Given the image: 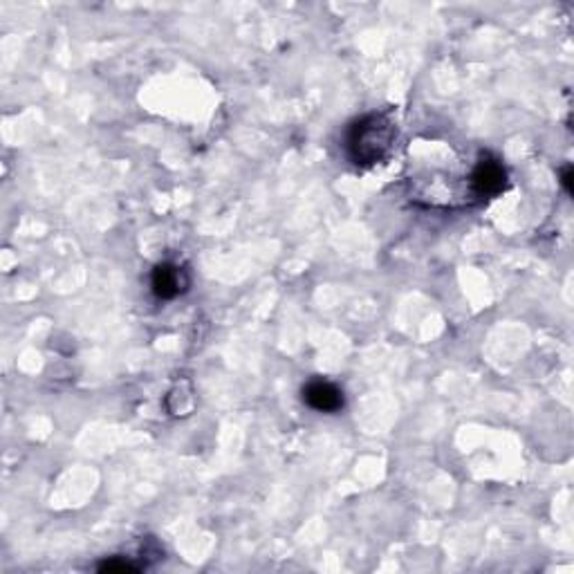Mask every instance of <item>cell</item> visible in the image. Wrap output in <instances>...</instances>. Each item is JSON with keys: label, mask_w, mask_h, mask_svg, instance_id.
I'll use <instances>...</instances> for the list:
<instances>
[{"label": "cell", "mask_w": 574, "mask_h": 574, "mask_svg": "<svg viewBox=\"0 0 574 574\" xmlns=\"http://www.w3.org/2000/svg\"><path fill=\"white\" fill-rule=\"evenodd\" d=\"M395 142V124L386 113H372L354 121L345 137V148L354 165L371 166L384 160Z\"/></svg>", "instance_id": "1"}, {"label": "cell", "mask_w": 574, "mask_h": 574, "mask_svg": "<svg viewBox=\"0 0 574 574\" xmlns=\"http://www.w3.org/2000/svg\"><path fill=\"white\" fill-rule=\"evenodd\" d=\"M505 186V169H503L501 162L492 160V157L480 160L478 166L471 173V191H474V195H478V198H492V195H498Z\"/></svg>", "instance_id": "2"}, {"label": "cell", "mask_w": 574, "mask_h": 574, "mask_svg": "<svg viewBox=\"0 0 574 574\" xmlns=\"http://www.w3.org/2000/svg\"><path fill=\"white\" fill-rule=\"evenodd\" d=\"M303 400H306L307 406L321 410V413H337L339 409H343V393L330 381H310L303 389Z\"/></svg>", "instance_id": "3"}, {"label": "cell", "mask_w": 574, "mask_h": 574, "mask_svg": "<svg viewBox=\"0 0 574 574\" xmlns=\"http://www.w3.org/2000/svg\"><path fill=\"white\" fill-rule=\"evenodd\" d=\"M151 286H153V292H155L160 298H175L177 294L184 292L186 286H189V281H186L184 272H182L177 265L162 263L153 269Z\"/></svg>", "instance_id": "4"}, {"label": "cell", "mask_w": 574, "mask_h": 574, "mask_svg": "<svg viewBox=\"0 0 574 574\" xmlns=\"http://www.w3.org/2000/svg\"><path fill=\"white\" fill-rule=\"evenodd\" d=\"M101 572H137L139 566H133L128 561H119V559H110V561L99 563Z\"/></svg>", "instance_id": "5"}, {"label": "cell", "mask_w": 574, "mask_h": 574, "mask_svg": "<svg viewBox=\"0 0 574 574\" xmlns=\"http://www.w3.org/2000/svg\"><path fill=\"white\" fill-rule=\"evenodd\" d=\"M561 182H563V186H566L568 193H572V169L570 166H566V169H563Z\"/></svg>", "instance_id": "6"}]
</instances>
